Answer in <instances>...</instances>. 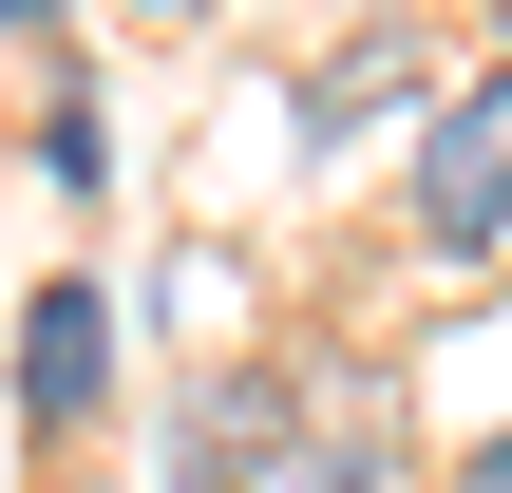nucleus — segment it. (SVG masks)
Listing matches in <instances>:
<instances>
[{
    "label": "nucleus",
    "instance_id": "f257e3e1",
    "mask_svg": "<svg viewBox=\"0 0 512 493\" xmlns=\"http://www.w3.org/2000/svg\"><path fill=\"white\" fill-rule=\"evenodd\" d=\"M494 228H512V57H494V76H456V95L418 114V247L475 266Z\"/></svg>",
    "mask_w": 512,
    "mask_h": 493
},
{
    "label": "nucleus",
    "instance_id": "f03ea898",
    "mask_svg": "<svg viewBox=\"0 0 512 493\" xmlns=\"http://www.w3.org/2000/svg\"><path fill=\"white\" fill-rule=\"evenodd\" d=\"M95 418H114V304L38 285L19 304V437H95Z\"/></svg>",
    "mask_w": 512,
    "mask_h": 493
},
{
    "label": "nucleus",
    "instance_id": "7ed1b4c3",
    "mask_svg": "<svg viewBox=\"0 0 512 493\" xmlns=\"http://www.w3.org/2000/svg\"><path fill=\"white\" fill-rule=\"evenodd\" d=\"M304 114H323V133H361V114H437V57H418V19H361V38L304 76Z\"/></svg>",
    "mask_w": 512,
    "mask_h": 493
},
{
    "label": "nucleus",
    "instance_id": "20e7f679",
    "mask_svg": "<svg viewBox=\"0 0 512 493\" xmlns=\"http://www.w3.org/2000/svg\"><path fill=\"white\" fill-rule=\"evenodd\" d=\"M266 493H418V475H399V437H285Z\"/></svg>",
    "mask_w": 512,
    "mask_h": 493
},
{
    "label": "nucleus",
    "instance_id": "39448f33",
    "mask_svg": "<svg viewBox=\"0 0 512 493\" xmlns=\"http://www.w3.org/2000/svg\"><path fill=\"white\" fill-rule=\"evenodd\" d=\"M38 171H57V190H95V171H114V114H95V95H57V114H38Z\"/></svg>",
    "mask_w": 512,
    "mask_h": 493
},
{
    "label": "nucleus",
    "instance_id": "423d86ee",
    "mask_svg": "<svg viewBox=\"0 0 512 493\" xmlns=\"http://www.w3.org/2000/svg\"><path fill=\"white\" fill-rule=\"evenodd\" d=\"M0 19H19V38H38V19H76V0H0Z\"/></svg>",
    "mask_w": 512,
    "mask_h": 493
},
{
    "label": "nucleus",
    "instance_id": "0eeeda50",
    "mask_svg": "<svg viewBox=\"0 0 512 493\" xmlns=\"http://www.w3.org/2000/svg\"><path fill=\"white\" fill-rule=\"evenodd\" d=\"M475 493H512V437H494V456H475Z\"/></svg>",
    "mask_w": 512,
    "mask_h": 493
},
{
    "label": "nucleus",
    "instance_id": "6e6552de",
    "mask_svg": "<svg viewBox=\"0 0 512 493\" xmlns=\"http://www.w3.org/2000/svg\"><path fill=\"white\" fill-rule=\"evenodd\" d=\"M133 19H209V0H133Z\"/></svg>",
    "mask_w": 512,
    "mask_h": 493
}]
</instances>
